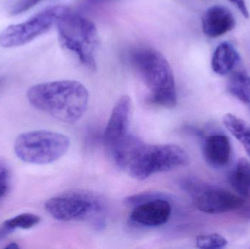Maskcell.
Masks as SVG:
<instances>
[{
	"instance_id": "obj_1",
	"label": "cell",
	"mask_w": 250,
	"mask_h": 249,
	"mask_svg": "<svg viewBox=\"0 0 250 249\" xmlns=\"http://www.w3.org/2000/svg\"><path fill=\"white\" fill-rule=\"evenodd\" d=\"M110 156L118 168L140 181L158 172L188 166L190 162L189 154L181 146L147 144L130 134Z\"/></svg>"
},
{
	"instance_id": "obj_2",
	"label": "cell",
	"mask_w": 250,
	"mask_h": 249,
	"mask_svg": "<svg viewBox=\"0 0 250 249\" xmlns=\"http://www.w3.org/2000/svg\"><path fill=\"white\" fill-rule=\"evenodd\" d=\"M30 105L67 124L77 122L87 109L89 92L80 82L64 80L32 86L26 93Z\"/></svg>"
},
{
	"instance_id": "obj_3",
	"label": "cell",
	"mask_w": 250,
	"mask_h": 249,
	"mask_svg": "<svg viewBox=\"0 0 250 249\" xmlns=\"http://www.w3.org/2000/svg\"><path fill=\"white\" fill-rule=\"evenodd\" d=\"M129 58L132 67L149 89V102L164 108H175L177 105L176 81L166 57L154 48L138 47L131 51Z\"/></svg>"
},
{
	"instance_id": "obj_4",
	"label": "cell",
	"mask_w": 250,
	"mask_h": 249,
	"mask_svg": "<svg viewBox=\"0 0 250 249\" xmlns=\"http://www.w3.org/2000/svg\"><path fill=\"white\" fill-rule=\"evenodd\" d=\"M56 25L62 45L74 53L86 68L95 71L99 43L95 23L87 18L71 13L68 9Z\"/></svg>"
},
{
	"instance_id": "obj_5",
	"label": "cell",
	"mask_w": 250,
	"mask_h": 249,
	"mask_svg": "<svg viewBox=\"0 0 250 249\" xmlns=\"http://www.w3.org/2000/svg\"><path fill=\"white\" fill-rule=\"evenodd\" d=\"M104 197L92 192L72 190L51 197L45 209L54 219L61 222L93 220L97 227L104 223L106 211Z\"/></svg>"
},
{
	"instance_id": "obj_6",
	"label": "cell",
	"mask_w": 250,
	"mask_h": 249,
	"mask_svg": "<svg viewBox=\"0 0 250 249\" xmlns=\"http://www.w3.org/2000/svg\"><path fill=\"white\" fill-rule=\"evenodd\" d=\"M70 145V139L64 134L36 130L20 134L15 141L14 152L26 163L48 165L62 157Z\"/></svg>"
},
{
	"instance_id": "obj_7",
	"label": "cell",
	"mask_w": 250,
	"mask_h": 249,
	"mask_svg": "<svg viewBox=\"0 0 250 249\" xmlns=\"http://www.w3.org/2000/svg\"><path fill=\"white\" fill-rule=\"evenodd\" d=\"M180 186L192 197L196 209L208 214H220L239 210L246 202L243 197L230 192L211 187L193 178H183Z\"/></svg>"
},
{
	"instance_id": "obj_8",
	"label": "cell",
	"mask_w": 250,
	"mask_h": 249,
	"mask_svg": "<svg viewBox=\"0 0 250 249\" xmlns=\"http://www.w3.org/2000/svg\"><path fill=\"white\" fill-rule=\"evenodd\" d=\"M67 10L68 8L64 6H53L22 23L7 26L0 33V45L10 48L29 43L48 32Z\"/></svg>"
},
{
	"instance_id": "obj_9",
	"label": "cell",
	"mask_w": 250,
	"mask_h": 249,
	"mask_svg": "<svg viewBox=\"0 0 250 249\" xmlns=\"http://www.w3.org/2000/svg\"><path fill=\"white\" fill-rule=\"evenodd\" d=\"M131 99L127 95L116 102L104 133V143L109 153L129 135Z\"/></svg>"
},
{
	"instance_id": "obj_10",
	"label": "cell",
	"mask_w": 250,
	"mask_h": 249,
	"mask_svg": "<svg viewBox=\"0 0 250 249\" xmlns=\"http://www.w3.org/2000/svg\"><path fill=\"white\" fill-rule=\"evenodd\" d=\"M171 211V205L167 198L156 199L133 207L129 219L135 225L156 228L168 221Z\"/></svg>"
},
{
	"instance_id": "obj_11",
	"label": "cell",
	"mask_w": 250,
	"mask_h": 249,
	"mask_svg": "<svg viewBox=\"0 0 250 249\" xmlns=\"http://www.w3.org/2000/svg\"><path fill=\"white\" fill-rule=\"evenodd\" d=\"M236 25V19L232 12L220 4L207 9L202 18L203 32L210 38H219L229 33Z\"/></svg>"
},
{
	"instance_id": "obj_12",
	"label": "cell",
	"mask_w": 250,
	"mask_h": 249,
	"mask_svg": "<svg viewBox=\"0 0 250 249\" xmlns=\"http://www.w3.org/2000/svg\"><path fill=\"white\" fill-rule=\"evenodd\" d=\"M203 154L206 162L214 168H223L231 159L232 147L230 140L223 134L207 136L203 143Z\"/></svg>"
},
{
	"instance_id": "obj_13",
	"label": "cell",
	"mask_w": 250,
	"mask_h": 249,
	"mask_svg": "<svg viewBox=\"0 0 250 249\" xmlns=\"http://www.w3.org/2000/svg\"><path fill=\"white\" fill-rule=\"evenodd\" d=\"M240 61V55L231 43L223 42L216 48L211 58V69L219 76L231 73Z\"/></svg>"
},
{
	"instance_id": "obj_14",
	"label": "cell",
	"mask_w": 250,
	"mask_h": 249,
	"mask_svg": "<svg viewBox=\"0 0 250 249\" xmlns=\"http://www.w3.org/2000/svg\"><path fill=\"white\" fill-rule=\"evenodd\" d=\"M233 190L243 198L250 196V162L242 158L238 161L229 175Z\"/></svg>"
},
{
	"instance_id": "obj_15",
	"label": "cell",
	"mask_w": 250,
	"mask_h": 249,
	"mask_svg": "<svg viewBox=\"0 0 250 249\" xmlns=\"http://www.w3.org/2000/svg\"><path fill=\"white\" fill-rule=\"evenodd\" d=\"M223 124L229 133L239 140L250 157V125L242 118L232 114L223 117Z\"/></svg>"
},
{
	"instance_id": "obj_16",
	"label": "cell",
	"mask_w": 250,
	"mask_h": 249,
	"mask_svg": "<svg viewBox=\"0 0 250 249\" xmlns=\"http://www.w3.org/2000/svg\"><path fill=\"white\" fill-rule=\"evenodd\" d=\"M41 222V218L34 213H21L4 221L0 225V241L7 238L16 230H28L34 228Z\"/></svg>"
},
{
	"instance_id": "obj_17",
	"label": "cell",
	"mask_w": 250,
	"mask_h": 249,
	"mask_svg": "<svg viewBox=\"0 0 250 249\" xmlns=\"http://www.w3.org/2000/svg\"><path fill=\"white\" fill-rule=\"evenodd\" d=\"M228 91L250 109V76L239 72L233 75L228 83Z\"/></svg>"
},
{
	"instance_id": "obj_18",
	"label": "cell",
	"mask_w": 250,
	"mask_h": 249,
	"mask_svg": "<svg viewBox=\"0 0 250 249\" xmlns=\"http://www.w3.org/2000/svg\"><path fill=\"white\" fill-rule=\"evenodd\" d=\"M227 240L219 234L199 235L195 239V245L201 249H219L227 247Z\"/></svg>"
},
{
	"instance_id": "obj_19",
	"label": "cell",
	"mask_w": 250,
	"mask_h": 249,
	"mask_svg": "<svg viewBox=\"0 0 250 249\" xmlns=\"http://www.w3.org/2000/svg\"><path fill=\"white\" fill-rule=\"evenodd\" d=\"M160 198H167V197L164 193L160 192H145L126 197L125 199V203L126 206L135 207L141 203Z\"/></svg>"
},
{
	"instance_id": "obj_20",
	"label": "cell",
	"mask_w": 250,
	"mask_h": 249,
	"mask_svg": "<svg viewBox=\"0 0 250 249\" xmlns=\"http://www.w3.org/2000/svg\"><path fill=\"white\" fill-rule=\"evenodd\" d=\"M10 183V167L3 158L0 157V200L8 192Z\"/></svg>"
},
{
	"instance_id": "obj_21",
	"label": "cell",
	"mask_w": 250,
	"mask_h": 249,
	"mask_svg": "<svg viewBox=\"0 0 250 249\" xmlns=\"http://www.w3.org/2000/svg\"><path fill=\"white\" fill-rule=\"evenodd\" d=\"M44 0H18L10 9V13L11 16H17L21 14L27 10H30L37 4Z\"/></svg>"
},
{
	"instance_id": "obj_22",
	"label": "cell",
	"mask_w": 250,
	"mask_h": 249,
	"mask_svg": "<svg viewBox=\"0 0 250 249\" xmlns=\"http://www.w3.org/2000/svg\"><path fill=\"white\" fill-rule=\"evenodd\" d=\"M229 1L236 6V8L240 11L245 19H248L250 17L249 10H248L245 0H229Z\"/></svg>"
},
{
	"instance_id": "obj_23",
	"label": "cell",
	"mask_w": 250,
	"mask_h": 249,
	"mask_svg": "<svg viewBox=\"0 0 250 249\" xmlns=\"http://www.w3.org/2000/svg\"><path fill=\"white\" fill-rule=\"evenodd\" d=\"M239 210V215L242 219L250 220V203L244 205Z\"/></svg>"
},
{
	"instance_id": "obj_24",
	"label": "cell",
	"mask_w": 250,
	"mask_h": 249,
	"mask_svg": "<svg viewBox=\"0 0 250 249\" xmlns=\"http://www.w3.org/2000/svg\"><path fill=\"white\" fill-rule=\"evenodd\" d=\"M6 249H19V245H18L16 243H11V244H9V245H7V247H5Z\"/></svg>"
},
{
	"instance_id": "obj_25",
	"label": "cell",
	"mask_w": 250,
	"mask_h": 249,
	"mask_svg": "<svg viewBox=\"0 0 250 249\" xmlns=\"http://www.w3.org/2000/svg\"><path fill=\"white\" fill-rule=\"evenodd\" d=\"M1 80L0 79V84H1Z\"/></svg>"
},
{
	"instance_id": "obj_26",
	"label": "cell",
	"mask_w": 250,
	"mask_h": 249,
	"mask_svg": "<svg viewBox=\"0 0 250 249\" xmlns=\"http://www.w3.org/2000/svg\"><path fill=\"white\" fill-rule=\"evenodd\" d=\"M98 1H102V0H98Z\"/></svg>"
}]
</instances>
